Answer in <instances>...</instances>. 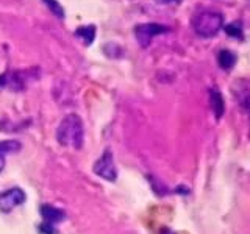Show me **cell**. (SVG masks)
<instances>
[{"instance_id": "obj_3", "label": "cell", "mask_w": 250, "mask_h": 234, "mask_svg": "<svg viewBox=\"0 0 250 234\" xmlns=\"http://www.w3.org/2000/svg\"><path fill=\"white\" fill-rule=\"evenodd\" d=\"M169 31V27L163 25V23H156V22H147V23H139L135 27V36L138 39V42L141 47H148L150 42L153 41V38L164 35Z\"/></svg>"}, {"instance_id": "obj_13", "label": "cell", "mask_w": 250, "mask_h": 234, "mask_svg": "<svg viewBox=\"0 0 250 234\" xmlns=\"http://www.w3.org/2000/svg\"><path fill=\"white\" fill-rule=\"evenodd\" d=\"M42 2L49 6V10L58 16V18H64V10H62V6L58 3V0H42Z\"/></svg>"}, {"instance_id": "obj_11", "label": "cell", "mask_w": 250, "mask_h": 234, "mask_svg": "<svg viewBox=\"0 0 250 234\" xmlns=\"http://www.w3.org/2000/svg\"><path fill=\"white\" fill-rule=\"evenodd\" d=\"M225 33L233 39H244V30H242V23L239 20L230 22L225 25Z\"/></svg>"}, {"instance_id": "obj_14", "label": "cell", "mask_w": 250, "mask_h": 234, "mask_svg": "<svg viewBox=\"0 0 250 234\" xmlns=\"http://www.w3.org/2000/svg\"><path fill=\"white\" fill-rule=\"evenodd\" d=\"M39 233H41V234H57V231H55V228H53V225L47 223V222H44L42 225H39Z\"/></svg>"}, {"instance_id": "obj_10", "label": "cell", "mask_w": 250, "mask_h": 234, "mask_svg": "<svg viewBox=\"0 0 250 234\" xmlns=\"http://www.w3.org/2000/svg\"><path fill=\"white\" fill-rule=\"evenodd\" d=\"M96 31H97V28L94 25H84V27L77 28L75 36L78 39H82L86 45H91L94 39H96Z\"/></svg>"}, {"instance_id": "obj_2", "label": "cell", "mask_w": 250, "mask_h": 234, "mask_svg": "<svg viewBox=\"0 0 250 234\" xmlns=\"http://www.w3.org/2000/svg\"><path fill=\"white\" fill-rule=\"evenodd\" d=\"M224 25V18L216 11H200L192 18V28L200 38H213Z\"/></svg>"}, {"instance_id": "obj_7", "label": "cell", "mask_w": 250, "mask_h": 234, "mask_svg": "<svg viewBox=\"0 0 250 234\" xmlns=\"http://www.w3.org/2000/svg\"><path fill=\"white\" fill-rule=\"evenodd\" d=\"M41 215L44 218V222L52 223V225L60 223L66 218L64 211L60 209V208H55L52 205H42L41 206Z\"/></svg>"}, {"instance_id": "obj_6", "label": "cell", "mask_w": 250, "mask_h": 234, "mask_svg": "<svg viewBox=\"0 0 250 234\" xmlns=\"http://www.w3.org/2000/svg\"><path fill=\"white\" fill-rule=\"evenodd\" d=\"M27 84L25 72H6L0 77V88H10L14 91H21Z\"/></svg>"}, {"instance_id": "obj_16", "label": "cell", "mask_w": 250, "mask_h": 234, "mask_svg": "<svg viewBox=\"0 0 250 234\" xmlns=\"http://www.w3.org/2000/svg\"><path fill=\"white\" fill-rule=\"evenodd\" d=\"M160 2H172V0H160Z\"/></svg>"}, {"instance_id": "obj_9", "label": "cell", "mask_w": 250, "mask_h": 234, "mask_svg": "<svg viewBox=\"0 0 250 234\" xmlns=\"http://www.w3.org/2000/svg\"><path fill=\"white\" fill-rule=\"evenodd\" d=\"M236 55L230 50H221L217 55V62L224 70H230L233 69V66L236 64Z\"/></svg>"}, {"instance_id": "obj_4", "label": "cell", "mask_w": 250, "mask_h": 234, "mask_svg": "<svg viewBox=\"0 0 250 234\" xmlns=\"http://www.w3.org/2000/svg\"><path fill=\"white\" fill-rule=\"evenodd\" d=\"M92 172L102 179H106V181H116L117 178V170H116V164L113 159V153L111 150H105L104 155L94 162Z\"/></svg>"}, {"instance_id": "obj_15", "label": "cell", "mask_w": 250, "mask_h": 234, "mask_svg": "<svg viewBox=\"0 0 250 234\" xmlns=\"http://www.w3.org/2000/svg\"><path fill=\"white\" fill-rule=\"evenodd\" d=\"M5 153H2L0 152V174H2L3 172V169H5V164H6V161H5Z\"/></svg>"}, {"instance_id": "obj_1", "label": "cell", "mask_w": 250, "mask_h": 234, "mask_svg": "<svg viewBox=\"0 0 250 234\" xmlns=\"http://www.w3.org/2000/svg\"><path fill=\"white\" fill-rule=\"evenodd\" d=\"M57 139L62 147H72L75 150H80L84 140V128L80 117L77 114L66 116L58 125Z\"/></svg>"}, {"instance_id": "obj_12", "label": "cell", "mask_w": 250, "mask_h": 234, "mask_svg": "<svg viewBox=\"0 0 250 234\" xmlns=\"http://www.w3.org/2000/svg\"><path fill=\"white\" fill-rule=\"evenodd\" d=\"M22 144L19 140H14V139H8V140H0V152L8 155V153H16L21 150Z\"/></svg>"}, {"instance_id": "obj_5", "label": "cell", "mask_w": 250, "mask_h": 234, "mask_svg": "<svg viewBox=\"0 0 250 234\" xmlns=\"http://www.w3.org/2000/svg\"><path fill=\"white\" fill-rule=\"evenodd\" d=\"M25 200H27V195L21 187H11V189L3 191L0 194V211L5 214L11 213L16 206L25 203Z\"/></svg>"}, {"instance_id": "obj_8", "label": "cell", "mask_w": 250, "mask_h": 234, "mask_svg": "<svg viewBox=\"0 0 250 234\" xmlns=\"http://www.w3.org/2000/svg\"><path fill=\"white\" fill-rule=\"evenodd\" d=\"M209 103L211 108H213V113L217 119H221L224 111H225V103H224V98L221 96V92L216 91V89H211L209 91Z\"/></svg>"}]
</instances>
